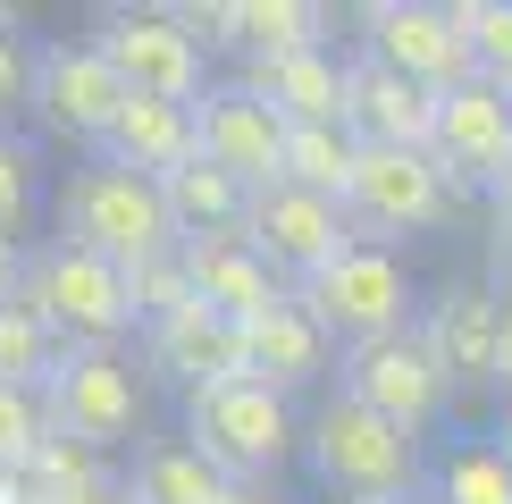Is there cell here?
<instances>
[{
	"mask_svg": "<svg viewBox=\"0 0 512 504\" xmlns=\"http://www.w3.org/2000/svg\"><path fill=\"white\" fill-rule=\"evenodd\" d=\"M177 437L219 479H277L303 454V420H294V404L277 387H261V378H210V387H194Z\"/></svg>",
	"mask_w": 512,
	"mask_h": 504,
	"instance_id": "3",
	"label": "cell"
},
{
	"mask_svg": "<svg viewBox=\"0 0 512 504\" xmlns=\"http://www.w3.org/2000/svg\"><path fill=\"white\" fill-rule=\"evenodd\" d=\"M345 210H353V227H370L387 244V236H420V227L454 219V185H445L437 152H420V143H361Z\"/></svg>",
	"mask_w": 512,
	"mask_h": 504,
	"instance_id": "11",
	"label": "cell"
},
{
	"mask_svg": "<svg viewBox=\"0 0 512 504\" xmlns=\"http://www.w3.org/2000/svg\"><path fill=\"white\" fill-rule=\"evenodd\" d=\"M487 269H496V286L512 294V202L496 194V210H487Z\"/></svg>",
	"mask_w": 512,
	"mask_h": 504,
	"instance_id": "33",
	"label": "cell"
},
{
	"mask_svg": "<svg viewBox=\"0 0 512 504\" xmlns=\"http://www.w3.org/2000/svg\"><path fill=\"white\" fill-rule=\"evenodd\" d=\"M504 320H512V294L504 286H437L429 303H420V336H429L437 370L454 378V387H504Z\"/></svg>",
	"mask_w": 512,
	"mask_h": 504,
	"instance_id": "13",
	"label": "cell"
},
{
	"mask_svg": "<svg viewBox=\"0 0 512 504\" xmlns=\"http://www.w3.org/2000/svg\"><path fill=\"white\" fill-rule=\"evenodd\" d=\"M496 437H504V454H512V404H504V420H496Z\"/></svg>",
	"mask_w": 512,
	"mask_h": 504,
	"instance_id": "38",
	"label": "cell"
},
{
	"mask_svg": "<svg viewBox=\"0 0 512 504\" xmlns=\"http://www.w3.org/2000/svg\"><path fill=\"white\" fill-rule=\"evenodd\" d=\"M387 504H429V496H387Z\"/></svg>",
	"mask_w": 512,
	"mask_h": 504,
	"instance_id": "40",
	"label": "cell"
},
{
	"mask_svg": "<svg viewBox=\"0 0 512 504\" xmlns=\"http://www.w3.org/2000/svg\"><path fill=\"white\" fill-rule=\"evenodd\" d=\"M345 126H353L361 143H420V152H429L437 93H429V84H412V76H395V68H378L370 51H353L345 59Z\"/></svg>",
	"mask_w": 512,
	"mask_h": 504,
	"instance_id": "18",
	"label": "cell"
},
{
	"mask_svg": "<svg viewBox=\"0 0 512 504\" xmlns=\"http://www.w3.org/2000/svg\"><path fill=\"white\" fill-rule=\"evenodd\" d=\"M345 353H336V336L303 311V294H286L277 311H261V320H244V378H261V387H277L294 404L303 387H319Z\"/></svg>",
	"mask_w": 512,
	"mask_h": 504,
	"instance_id": "17",
	"label": "cell"
},
{
	"mask_svg": "<svg viewBox=\"0 0 512 504\" xmlns=\"http://www.w3.org/2000/svg\"><path fill=\"white\" fill-rule=\"evenodd\" d=\"M26 471H34V488L51 496V504H68V496H93V488H110V454H93L84 437H59V429H42V446L26 454Z\"/></svg>",
	"mask_w": 512,
	"mask_h": 504,
	"instance_id": "26",
	"label": "cell"
},
{
	"mask_svg": "<svg viewBox=\"0 0 512 504\" xmlns=\"http://www.w3.org/2000/svg\"><path fill=\"white\" fill-rule=\"evenodd\" d=\"M294 294H303V311L336 336V353L378 345V336H403V328L420 320V303H412V269H403V252L378 244V236H361L353 252H336V261L319 269L311 286H294Z\"/></svg>",
	"mask_w": 512,
	"mask_h": 504,
	"instance_id": "5",
	"label": "cell"
},
{
	"mask_svg": "<svg viewBox=\"0 0 512 504\" xmlns=\"http://www.w3.org/2000/svg\"><path fill=\"white\" fill-rule=\"evenodd\" d=\"M227 504H286V496H277V479H236Z\"/></svg>",
	"mask_w": 512,
	"mask_h": 504,
	"instance_id": "36",
	"label": "cell"
},
{
	"mask_svg": "<svg viewBox=\"0 0 512 504\" xmlns=\"http://www.w3.org/2000/svg\"><path fill=\"white\" fill-rule=\"evenodd\" d=\"M26 101H34V42L17 34L9 9H0V126L26 110Z\"/></svg>",
	"mask_w": 512,
	"mask_h": 504,
	"instance_id": "31",
	"label": "cell"
},
{
	"mask_svg": "<svg viewBox=\"0 0 512 504\" xmlns=\"http://www.w3.org/2000/svg\"><path fill=\"white\" fill-rule=\"evenodd\" d=\"M101 59L126 76V93H152V101H202L210 93V42L185 26V9H101L93 17Z\"/></svg>",
	"mask_w": 512,
	"mask_h": 504,
	"instance_id": "7",
	"label": "cell"
},
{
	"mask_svg": "<svg viewBox=\"0 0 512 504\" xmlns=\"http://www.w3.org/2000/svg\"><path fill=\"white\" fill-rule=\"evenodd\" d=\"M185 278H194V303H210L219 320H261V311H277L286 303V278L252 252L244 236H202V244H185Z\"/></svg>",
	"mask_w": 512,
	"mask_h": 504,
	"instance_id": "19",
	"label": "cell"
},
{
	"mask_svg": "<svg viewBox=\"0 0 512 504\" xmlns=\"http://www.w3.org/2000/svg\"><path fill=\"white\" fill-rule=\"evenodd\" d=\"M68 504H135V496H126V479H110V488H93V496H68Z\"/></svg>",
	"mask_w": 512,
	"mask_h": 504,
	"instance_id": "37",
	"label": "cell"
},
{
	"mask_svg": "<svg viewBox=\"0 0 512 504\" xmlns=\"http://www.w3.org/2000/svg\"><path fill=\"white\" fill-rule=\"evenodd\" d=\"M17 303H26L59 345H118V336H143V311H135L126 269L101 261V252H84V244H68V236H51V244L26 252Z\"/></svg>",
	"mask_w": 512,
	"mask_h": 504,
	"instance_id": "4",
	"label": "cell"
},
{
	"mask_svg": "<svg viewBox=\"0 0 512 504\" xmlns=\"http://www.w3.org/2000/svg\"><path fill=\"white\" fill-rule=\"evenodd\" d=\"M496 194H504V202H512V160H504V177H496Z\"/></svg>",
	"mask_w": 512,
	"mask_h": 504,
	"instance_id": "39",
	"label": "cell"
},
{
	"mask_svg": "<svg viewBox=\"0 0 512 504\" xmlns=\"http://www.w3.org/2000/svg\"><path fill=\"white\" fill-rule=\"evenodd\" d=\"M126 286H135V311H143V320H168V311H185V303H194V278H185V244H177V252H160V261H143V269H126Z\"/></svg>",
	"mask_w": 512,
	"mask_h": 504,
	"instance_id": "30",
	"label": "cell"
},
{
	"mask_svg": "<svg viewBox=\"0 0 512 504\" xmlns=\"http://www.w3.org/2000/svg\"><path fill=\"white\" fill-rule=\"evenodd\" d=\"M143 370L168 378L177 395L210 387V378H244V328L219 320L210 303H185L168 320H143Z\"/></svg>",
	"mask_w": 512,
	"mask_h": 504,
	"instance_id": "16",
	"label": "cell"
},
{
	"mask_svg": "<svg viewBox=\"0 0 512 504\" xmlns=\"http://www.w3.org/2000/svg\"><path fill=\"white\" fill-rule=\"evenodd\" d=\"M17 286H26V244L0 227V303H17Z\"/></svg>",
	"mask_w": 512,
	"mask_h": 504,
	"instance_id": "34",
	"label": "cell"
},
{
	"mask_svg": "<svg viewBox=\"0 0 512 504\" xmlns=\"http://www.w3.org/2000/svg\"><path fill=\"white\" fill-rule=\"evenodd\" d=\"M252 93L269 101L286 126H345V59L319 42V51H277V59H244L236 68Z\"/></svg>",
	"mask_w": 512,
	"mask_h": 504,
	"instance_id": "20",
	"label": "cell"
},
{
	"mask_svg": "<svg viewBox=\"0 0 512 504\" xmlns=\"http://www.w3.org/2000/svg\"><path fill=\"white\" fill-rule=\"evenodd\" d=\"M429 504H512V454L504 437H462L429 462Z\"/></svg>",
	"mask_w": 512,
	"mask_h": 504,
	"instance_id": "24",
	"label": "cell"
},
{
	"mask_svg": "<svg viewBox=\"0 0 512 504\" xmlns=\"http://www.w3.org/2000/svg\"><path fill=\"white\" fill-rule=\"evenodd\" d=\"M194 126H202V160H210V168L244 177L252 194L277 185V168H286V118H277L244 76H219V84H210V93L194 101Z\"/></svg>",
	"mask_w": 512,
	"mask_h": 504,
	"instance_id": "15",
	"label": "cell"
},
{
	"mask_svg": "<svg viewBox=\"0 0 512 504\" xmlns=\"http://www.w3.org/2000/svg\"><path fill=\"white\" fill-rule=\"evenodd\" d=\"M336 395H353V404H370L378 420H395V429H437L445 404H454V378L437 370L429 336L403 328V336H378V345H353L345 362H336Z\"/></svg>",
	"mask_w": 512,
	"mask_h": 504,
	"instance_id": "9",
	"label": "cell"
},
{
	"mask_svg": "<svg viewBox=\"0 0 512 504\" xmlns=\"http://www.w3.org/2000/svg\"><path fill=\"white\" fill-rule=\"evenodd\" d=\"M353 168H361V135L353 126H286V168H277V185H303V194L345 202Z\"/></svg>",
	"mask_w": 512,
	"mask_h": 504,
	"instance_id": "25",
	"label": "cell"
},
{
	"mask_svg": "<svg viewBox=\"0 0 512 504\" xmlns=\"http://www.w3.org/2000/svg\"><path fill=\"white\" fill-rule=\"evenodd\" d=\"M0 504H51V496L34 488V471H26V462H0Z\"/></svg>",
	"mask_w": 512,
	"mask_h": 504,
	"instance_id": "35",
	"label": "cell"
},
{
	"mask_svg": "<svg viewBox=\"0 0 512 504\" xmlns=\"http://www.w3.org/2000/svg\"><path fill=\"white\" fill-rule=\"evenodd\" d=\"M126 76L101 59V42L93 34H51V42H34V101L26 110L42 118V135H59V143H84V160L110 143V126L126 110Z\"/></svg>",
	"mask_w": 512,
	"mask_h": 504,
	"instance_id": "8",
	"label": "cell"
},
{
	"mask_svg": "<svg viewBox=\"0 0 512 504\" xmlns=\"http://www.w3.org/2000/svg\"><path fill=\"white\" fill-rule=\"evenodd\" d=\"M303 462H311V488L336 504H387V496H420L429 471H420V437L378 420L353 395H328L303 420Z\"/></svg>",
	"mask_w": 512,
	"mask_h": 504,
	"instance_id": "1",
	"label": "cell"
},
{
	"mask_svg": "<svg viewBox=\"0 0 512 504\" xmlns=\"http://www.w3.org/2000/svg\"><path fill=\"white\" fill-rule=\"evenodd\" d=\"M34 194H42V152L17 126H0V227H26V210H34Z\"/></svg>",
	"mask_w": 512,
	"mask_h": 504,
	"instance_id": "29",
	"label": "cell"
},
{
	"mask_svg": "<svg viewBox=\"0 0 512 504\" xmlns=\"http://www.w3.org/2000/svg\"><path fill=\"white\" fill-rule=\"evenodd\" d=\"M160 202H168V227H177V244H202V236H244V210H252V185L227 177V168H177V177H160Z\"/></svg>",
	"mask_w": 512,
	"mask_h": 504,
	"instance_id": "22",
	"label": "cell"
},
{
	"mask_svg": "<svg viewBox=\"0 0 512 504\" xmlns=\"http://www.w3.org/2000/svg\"><path fill=\"white\" fill-rule=\"evenodd\" d=\"M353 26H361V51H370L378 68L429 84V93H454V84L471 76V42L454 34V9H445V0H370Z\"/></svg>",
	"mask_w": 512,
	"mask_h": 504,
	"instance_id": "12",
	"label": "cell"
},
{
	"mask_svg": "<svg viewBox=\"0 0 512 504\" xmlns=\"http://www.w3.org/2000/svg\"><path fill=\"white\" fill-rule=\"evenodd\" d=\"M429 152L445 168V185H454V202L479 194V185H496L504 160H512V93H504V84H487V76H462L454 93H437Z\"/></svg>",
	"mask_w": 512,
	"mask_h": 504,
	"instance_id": "14",
	"label": "cell"
},
{
	"mask_svg": "<svg viewBox=\"0 0 512 504\" xmlns=\"http://www.w3.org/2000/svg\"><path fill=\"white\" fill-rule=\"evenodd\" d=\"M101 160H118V168H135V177H177V168H194L202 160V126H194V101H152V93H135L118 110L110 126V143H101Z\"/></svg>",
	"mask_w": 512,
	"mask_h": 504,
	"instance_id": "21",
	"label": "cell"
},
{
	"mask_svg": "<svg viewBox=\"0 0 512 504\" xmlns=\"http://www.w3.org/2000/svg\"><path fill=\"white\" fill-rule=\"evenodd\" d=\"M445 9H454V34L471 42V76L512 93V0H445Z\"/></svg>",
	"mask_w": 512,
	"mask_h": 504,
	"instance_id": "28",
	"label": "cell"
},
{
	"mask_svg": "<svg viewBox=\"0 0 512 504\" xmlns=\"http://www.w3.org/2000/svg\"><path fill=\"white\" fill-rule=\"evenodd\" d=\"M227 488L236 479H219L185 437H143L135 471H126V496L135 504H227Z\"/></svg>",
	"mask_w": 512,
	"mask_h": 504,
	"instance_id": "23",
	"label": "cell"
},
{
	"mask_svg": "<svg viewBox=\"0 0 512 504\" xmlns=\"http://www.w3.org/2000/svg\"><path fill=\"white\" fill-rule=\"evenodd\" d=\"M143 404H152V387H143V370L126 362L118 345H68L59 370L42 378V420H51L59 437H84L93 454L135 446Z\"/></svg>",
	"mask_w": 512,
	"mask_h": 504,
	"instance_id": "6",
	"label": "cell"
},
{
	"mask_svg": "<svg viewBox=\"0 0 512 504\" xmlns=\"http://www.w3.org/2000/svg\"><path fill=\"white\" fill-rule=\"evenodd\" d=\"M59 336L34 320L26 303H0V387H26V395H42V378L59 370Z\"/></svg>",
	"mask_w": 512,
	"mask_h": 504,
	"instance_id": "27",
	"label": "cell"
},
{
	"mask_svg": "<svg viewBox=\"0 0 512 504\" xmlns=\"http://www.w3.org/2000/svg\"><path fill=\"white\" fill-rule=\"evenodd\" d=\"M244 244L261 252L286 286H311L336 252L361 244V227H353V210L328 202V194H303V185H261L252 210H244Z\"/></svg>",
	"mask_w": 512,
	"mask_h": 504,
	"instance_id": "10",
	"label": "cell"
},
{
	"mask_svg": "<svg viewBox=\"0 0 512 504\" xmlns=\"http://www.w3.org/2000/svg\"><path fill=\"white\" fill-rule=\"evenodd\" d=\"M51 236L101 252V261H118V269H143V261H160V252H177V227H168L160 185L135 177V168H118V160H101V152L59 177Z\"/></svg>",
	"mask_w": 512,
	"mask_h": 504,
	"instance_id": "2",
	"label": "cell"
},
{
	"mask_svg": "<svg viewBox=\"0 0 512 504\" xmlns=\"http://www.w3.org/2000/svg\"><path fill=\"white\" fill-rule=\"evenodd\" d=\"M42 395H26V387H0V462H26L34 446H42Z\"/></svg>",
	"mask_w": 512,
	"mask_h": 504,
	"instance_id": "32",
	"label": "cell"
}]
</instances>
